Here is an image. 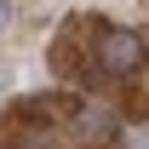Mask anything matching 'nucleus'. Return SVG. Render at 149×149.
<instances>
[{
  "label": "nucleus",
  "mask_w": 149,
  "mask_h": 149,
  "mask_svg": "<svg viewBox=\"0 0 149 149\" xmlns=\"http://www.w3.org/2000/svg\"><path fill=\"white\" fill-rule=\"evenodd\" d=\"M97 63H103V74H115V80L138 74V69H143V35H138V29H103Z\"/></svg>",
  "instance_id": "f257e3e1"
},
{
  "label": "nucleus",
  "mask_w": 149,
  "mask_h": 149,
  "mask_svg": "<svg viewBox=\"0 0 149 149\" xmlns=\"http://www.w3.org/2000/svg\"><path fill=\"white\" fill-rule=\"evenodd\" d=\"M6 23H12V0H0V29H6Z\"/></svg>",
  "instance_id": "f03ea898"
},
{
  "label": "nucleus",
  "mask_w": 149,
  "mask_h": 149,
  "mask_svg": "<svg viewBox=\"0 0 149 149\" xmlns=\"http://www.w3.org/2000/svg\"><path fill=\"white\" fill-rule=\"evenodd\" d=\"M143 149H149V143H143Z\"/></svg>",
  "instance_id": "7ed1b4c3"
}]
</instances>
